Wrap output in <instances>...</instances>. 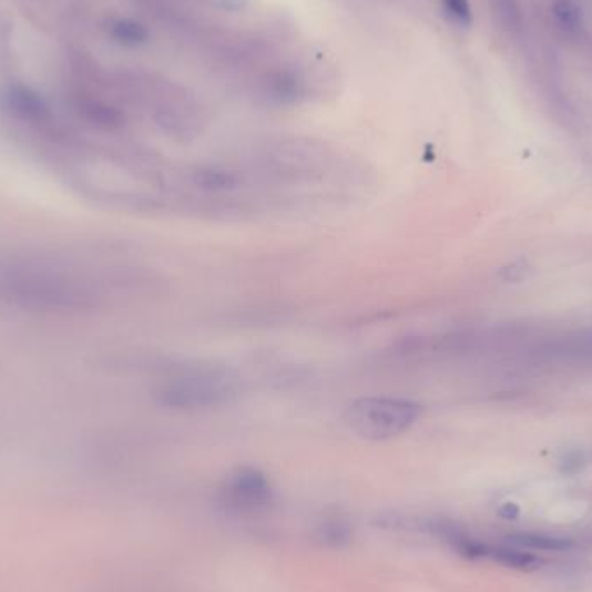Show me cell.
<instances>
[{"instance_id":"cell-5","label":"cell","mask_w":592,"mask_h":592,"mask_svg":"<svg viewBox=\"0 0 592 592\" xmlns=\"http://www.w3.org/2000/svg\"><path fill=\"white\" fill-rule=\"evenodd\" d=\"M422 415L421 404L404 397H363L348 404L344 421L360 439H397L411 430Z\"/></svg>"},{"instance_id":"cell-8","label":"cell","mask_w":592,"mask_h":592,"mask_svg":"<svg viewBox=\"0 0 592 592\" xmlns=\"http://www.w3.org/2000/svg\"><path fill=\"white\" fill-rule=\"evenodd\" d=\"M551 17L558 33L570 42L584 39L585 23L582 9L573 0H557L551 8Z\"/></svg>"},{"instance_id":"cell-1","label":"cell","mask_w":592,"mask_h":592,"mask_svg":"<svg viewBox=\"0 0 592 592\" xmlns=\"http://www.w3.org/2000/svg\"><path fill=\"white\" fill-rule=\"evenodd\" d=\"M98 280L63 258L11 255L0 258V300L35 310H85L98 305Z\"/></svg>"},{"instance_id":"cell-6","label":"cell","mask_w":592,"mask_h":592,"mask_svg":"<svg viewBox=\"0 0 592 592\" xmlns=\"http://www.w3.org/2000/svg\"><path fill=\"white\" fill-rule=\"evenodd\" d=\"M273 486L258 468L239 467L224 478L221 501L225 508L242 513L265 510L273 501Z\"/></svg>"},{"instance_id":"cell-11","label":"cell","mask_w":592,"mask_h":592,"mask_svg":"<svg viewBox=\"0 0 592 592\" xmlns=\"http://www.w3.org/2000/svg\"><path fill=\"white\" fill-rule=\"evenodd\" d=\"M510 541L518 548L532 549V551H567L573 545L570 539L535 532L513 533L510 535Z\"/></svg>"},{"instance_id":"cell-9","label":"cell","mask_w":592,"mask_h":592,"mask_svg":"<svg viewBox=\"0 0 592 592\" xmlns=\"http://www.w3.org/2000/svg\"><path fill=\"white\" fill-rule=\"evenodd\" d=\"M493 23L502 33L510 37L520 35L523 30V14L518 0H489Z\"/></svg>"},{"instance_id":"cell-2","label":"cell","mask_w":592,"mask_h":592,"mask_svg":"<svg viewBox=\"0 0 592 592\" xmlns=\"http://www.w3.org/2000/svg\"><path fill=\"white\" fill-rule=\"evenodd\" d=\"M242 376L217 364H182L154 385V399L166 409L203 412L231 406L242 397Z\"/></svg>"},{"instance_id":"cell-10","label":"cell","mask_w":592,"mask_h":592,"mask_svg":"<svg viewBox=\"0 0 592 592\" xmlns=\"http://www.w3.org/2000/svg\"><path fill=\"white\" fill-rule=\"evenodd\" d=\"M489 558L508 567V569L520 570V572H533L542 563L541 558L535 557V554L527 553L523 549L506 548V545L489 548Z\"/></svg>"},{"instance_id":"cell-14","label":"cell","mask_w":592,"mask_h":592,"mask_svg":"<svg viewBox=\"0 0 592 592\" xmlns=\"http://www.w3.org/2000/svg\"><path fill=\"white\" fill-rule=\"evenodd\" d=\"M320 539L326 544L341 545L350 541V530L341 521H328L320 527Z\"/></svg>"},{"instance_id":"cell-3","label":"cell","mask_w":592,"mask_h":592,"mask_svg":"<svg viewBox=\"0 0 592 592\" xmlns=\"http://www.w3.org/2000/svg\"><path fill=\"white\" fill-rule=\"evenodd\" d=\"M163 27L206 51L243 23L237 14L246 11V0H137Z\"/></svg>"},{"instance_id":"cell-4","label":"cell","mask_w":592,"mask_h":592,"mask_svg":"<svg viewBox=\"0 0 592 592\" xmlns=\"http://www.w3.org/2000/svg\"><path fill=\"white\" fill-rule=\"evenodd\" d=\"M139 103L160 131L177 141H193L206 126L202 101L190 89L172 80H141Z\"/></svg>"},{"instance_id":"cell-12","label":"cell","mask_w":592,"mask_h":592,"mask_svg":"<svg viewBox=\"0 0 592 592\" xmlns=\"http://www.w3.org/2000/svg\"><path fill=\"white\" fill-rule=\"evenodd\" d=\"M111 33L125 45H141L147 40V30L132 20H120L111 27Z\"/></svg>"},{"instance_id":"cell-15","label":"cell","mask_w":592,"mask_h":592,"mask_svg":"<svg viewBox=\"0 0 592 592\" xmlns=\"http://www.w3.org/2000/svg\"><path fill=\"white\" fill-rule=\"evenodd\" d=\"M499 514H501L502 518H506V520H514V518L520 514V508H518L517 504H513V502H506L504 506H501Z\"/></svg>"},{"instance_id":"cell-13","label":"cell","mask_w":592,"mask_h":592,"mask_svg":"<svg viewBox=\"0 0 592 592\" xmlns=\"http://www.w3.org/2000/svg\"><path fill=\"white\" fill-rule=\"evenodd\" d=\"M439 2L446 17L452 23L458 24V27H470L471 21H473L470 0H439Z\"/></svg>"},{"instance_id":"cell-7","label":"cell","mask_w":592,"mask_h":592,"mask_svg":"<svg viewBox=\"0 0 592 592\" xmlns=\"http://www.w3.org/2000/svg\"><path fill=\"white\" fill-rule=\"evenodd\" d=\"M431 527H433V532L437 535H440L443 541L449 542L459 554L468 558V560L489 558V545L471 538L465 530L459 529L456 523H450V521H435Z\"/></svg>"}]
</instances>
